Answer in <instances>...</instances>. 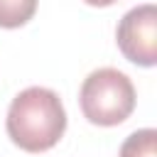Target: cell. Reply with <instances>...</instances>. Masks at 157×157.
Returning <instances> with one entry per match:
<instances>
[{"label": "cell", "mask_w": 157, "mask_h": 157, "mask_svg": "<svg viewBox=\"0 0 157 157\" xmlns=\"http://www.w3.org/2000/svg\"><path fill=\"white\" fill-rule=\"evenodd\" d=\"M5 130L12 145L25 152L37 155L52 150L66 130V110L59 93L44 86L20 91L7 108Z\"/></svg>", "instance_id": "1"}, {"label": "cell", "mask_w": 157, "mask_h": 157, "mask_svg": "<svg viewBox=\"0 0 157 157\" xmlns=\"http://www.w3.org/2000/svg\"><path fill=\"white\" fill-rule=\"evenodd\" d=\"M135 101L137 96L132 81L113 66L91 71L83 78L78 93L83 118L101 128H113L125 123L135 110Z\"/></svg>", "instance_id": "2"}, {"label": "cell", "mask_w": 157, "mask_h": 157, "mask_svg": "<svg viewBox=\"0 0 157 157\" xmlns=\"http://www.w3.org/2000/svg\"><path fill=\"white\" fill-rule=\"evenodd\" d=\"M118 157H157V130L142 128L125 137Z\"/></svg>", "instance_id": "5"}, {"label": "cell", "mask_w": 157, "mask_h": 157, "mask_svg": "<svg viewBox=\"0 0 157 157\" xmlns=\"http://www.w3.org/2000/svg\"><path fill=\"white\" fill-rule=\"evenodd\" d=\"M86 5H91V7H108V5H113V2H118V0H83Z\"/></svg>", "instance_id": "6"}, {"label": "cell", "mask_w": 157, "mask_h": 157, "mask_svg": "<svg viewBox=\"0 0 157 157\" xmlns=\"http://www.w3.org/2000/svg\"><path fill=\"white\" fill-rule=\"evenodd\" d=\"M39 0H0V27L17 29L27 25L37 12Z\"/></svg>", "instance_id": "4"}, {"label": "cell", "mask_w": 157, "mask_h": 157, "mask_svg": "<svg viewBox=\"0 0 157 157\" xmlns=\"http://www.w3.org/2000/svg\"><path fill=\"white\" fill-rule=\"evenodd\" d=\"M115 42L123 56L137 66L157 64V7L152 2L137 5L123 15L115 29Z\"/></svg>", "instance_id": "3"}]
</instances>
